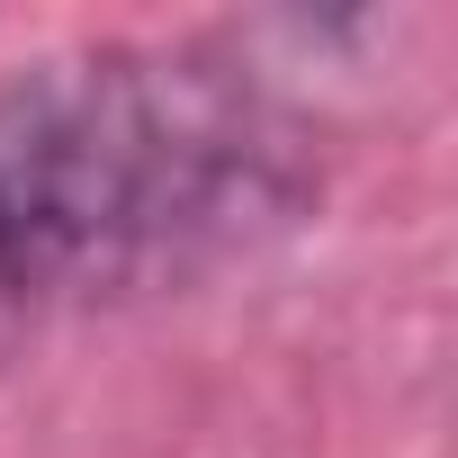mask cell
Listing matches in <instances>:
<instances>
[{
    "label": "cell",
    "mask_w": 458,
    "mask_h": 458,
    "mask_svg": "<svg viewBox=\"0 0 458 458\" xmlns=\"http://www.w3.org/2000/svg\"><path fill=\"white\" fill-rule=\"evenodd\" d=\"M306 144L216 55H72L0 81V369L99 297L234 261L306 207Z\"/></svg>",
    "instance_id": "obj_1"
}]
</instances>
